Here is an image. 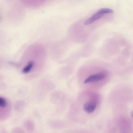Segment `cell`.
Returning <instances> with one entry per match:
<instances>
[{"mask_svg": "<svg viewBox=\"0 0 133 133\" xmlns=\"http://www.w3.org/2000/svg\"><path fill=\"white\" fill-rule=\"evenodd\" d=\"M107 75L106 71H102L98 74L91 75L85 79L84 83L98 81L105 77Z\"/></svg>", "mask_w": 133, "mask_h": 133, "instance_id": "cell-1", "label": "cell"}, {"mask_svg": "<svg viewBox=\"0 0 133 133\" xmlns=\"http://www.w3.org/2000/svg\"><path fill=\"white\" fill-rule=\"evenodd\" d=\"M96 106V103L92 101H89L84 105L83 109L87 112L90 113L95 110Z\"/></svg>", "mask_w": 133, "mask_h": 133, "instance_id": "cell-2", "label": "cell"}, {"mask_svg": "<svg viewBox=\"0 0 133 133\" xmlns=\"http://www.w3.org/2000/svg\"><path fill=\"white\" fill-rule=\"evenodd\" d=\"M104 15L101 14L97 12L94 14L90 17L85 20L84 24L85 25H88L91 24L96 20L103 17Z\"/></svg>", "mask_w": 133, "mask_h": 133, "instance_id": "cell-3", "label": "cell"}, {"mask_svg": "<svg viewBox=\"0 0 133 133\" xmlns=\"http://www.w3.org/2000/svg\"><path fill=\"white\" fill-rule=\"evenodd\" d=\"M34 65V63L32 62H29L28 64L23 69L22 72L24 74L28 73L32 68Z\"/></svg>", "mask_w": 133, "mask_h": 133, "instance_id": "cell-4", "label": "cell"}, {"mask_svg": "<svg viewBox=\"0 0 133 133\" xmlns=\"http://www.w3.org/2000/svg\"><path fill=\"white\" fill-rule=\"evenodd\" d=\"M97 12L104 15L105 14L112 13L113 12V11L112 10L109 8H104L99 9Z\"/></svg>", "mask_w": 133, "mask_h": 133, "instance_id": "cell-5", "label": "cell"}, {"mask_svg": "<svg viewBox=\"0 0 133 133\" xmlns=\"http://www.w3.org/2000/svg\"><path fill=\"white\" fill-rule=\"evenodd\" d=\"M6 102L5 99L2 97L0 98V105L3 108H4L6 106Z\"/></svg>", "mask_w": 133, "mask_h": 133, "instance_id": "cell-6", "label": "cell"}]
</instances>
